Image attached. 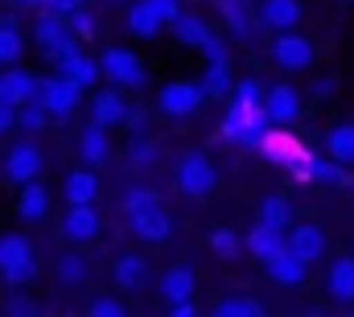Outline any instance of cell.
<instances>
[{"instance_id": "obj_1", "label": "cell", "mask_w": 354, "mask_h": 317, "mask_svg": "<svg viewBox=\"0 0 354 317\" xmlns=\"http://www.w3.org/2000/svg\"><path fill=\"white\" fill-rule=\"evenodd\" d=\"M0 276L21 289L37 276V260H33V247L25 235H0Z\"/></svg>"}, {"instance_id": "obj_2", "label": "cell", "mask_w": 354, "mask_h": 317, "mask_svg": "<svg viewBox=\"0 0 354 317\" xmlns=\"http://www.w3.org/2000/svg\"><path fill=\"white\" fill-rule=\"evenodd\" d=\"M214 181H218V169L206 153H185L177 161V190L185 198H206L214 190Z\"/></svg>"}, {"instance_id": "obj_3", "label": "cell", "mask_w": 354, "mask_h": 317, "mask_svg": "<svg viewBox=\"0 0 354 317\" xmlns=\"http://www.w3.org/2000/svg\"><path fill=\"white\" fill-rule=\"evenodd\" d=\"M206 103V91H202V82H189V79H177V82H165L161 87V95H157V107H161V116H194L198 107Z\"/></svg>"}, {"instance_id": "obj_4", "label": "cell", "mask_w": 354, "mask_h": 317, "mask_svg": "<svg viewBox=\"0 0 354 317\" xmlns=\"http://www.w3.org/2000/svg\"><path fill=\"white\" fill-rule=\"evenodd\" d=\"M37 99L46 103L50 116H71L83 99V87L71 82L66 75H54V79H37Z\"/></svg>"}, {"instance_id": "obj_5", "label": "cell", "mask_w": 354, "mask_h": 317, "mask_svg": "<svg viewBox=\"0 0 354 317\" xmlns=\"http://www.w3.org/2000/svg\"><path fill=\"white\" fill-rule=\"evenodd\" d=\"M99 75H107L111 82H120V87H128V91H136V87H145V66H140V58L132 54V50H107L103 58H99Z\"/></svg>"}, {"instance_id": "obj_6", "label": "cell", "mask_w": 354, "mask_h": 317, "mask_svg": "<svg viewBox=\"0 0 354 317\" xmlns=\"http://www.w3.org/2000/svg\"><path fill=\"white\" fill-rule=\"evenodd\" d=\"M272 58H276L280 71H309L313 66V42L301 37L297 29H284L272 46Z\"/></svg>"}, {"instance_id": "obj_7", "label": "cell", "mask_w": 354, "mask_h": 317, "mask_svg": "<svg viewBox=\"0 0 354 317\" xmlns=\"http://www.w3.org/2000/svg\"><path fill=\"white\" fill-rule=\"evenodd\" d=\"M260 107H264L268 124H292V120L301 116V95H297L288 82H276V87H268L264 91Z\"/></svg>"}, {"instance_id": "obj_8", "label": "cell", "mask_w": 354, "mask_h": 317, "mask_svg": "<svg viewBox=\"0 0 354 317\" xmlns=\"http://www.w3.org/2000/svg\"><path fill=\"white\" fill-rule=\"evenodd\" d=\"M132 219V235L145 239V243H165V239L174 235V219L165 215V206L157 202V206H145V210H136V215H128Z\"/></svg>"}, {"instance_id": "obj_9", "label": "cell", "mask_w": 354, "mask_h": 317, "mask_svg": "<svg viewBox=\"0 0 354 317\" xmlns=\"http://www.w3.org/2000/svg\"><path fill=\"white\" fill-rule=\"evenodd\" d=\"M99 210H95V202H75L71 210H66V219H62V235L71 239V243H87V239L99 235Z\"/></svg>"}, {"instance_id": "obj_10", "label": "cell", "mask_w": 354, "mask_h": 317, "mask_svg": "<svg viewBox=\"0 0 354 317\" xmlns=\"http://www.w3.org/2000/svg\"><path fill=\"white\" fill-rule=\"evenodd\" d=\"M264 268H268V276H272L276 284H288V289H292V284H301V280L309 276V264H305L297 251H288V243H284L276 255H268Z\"/></svg>"}, {"instance_id": "obj_11", "label": "cell", "mask_w": 354, "mask_h": 317, "mask_svg": "<svg viewBox=\"0 0 354 317\" xmlns=\"http://www.w3.org/2000/svg\"><path fill=\"white\" fill-rule=\"evenodd\" d=\"M284 243H288V251H297L305 264L322 260L326 247H330V239H326V231H322L317 223H301V227H292V235H284Z\"/></svg>"}, {"instance_id": "obj_12", "label": "cell", "mask_w": 354, "mask_h": 317, "mask_svg": "<svg viewBox=\"0 0 354 317\" xmlns=\"http://www.w3.org/2000/svg\"><path fill=\"white\" fill-rule=\"evenodd\" d=\"M41 165H46V157H41L37 145H17V149L8 153V161H4V173H8V181L25 185V181H33V177L41 173Z\"/></svg>"}, {"instance_id": "obj_13", "label": "cell", "mask_w": 354, "mask_h": 317, "mask_svg": "<svg viewBox=\"0 0 354 317\" xmlns=\"http://www.w3.org/2000/svg\"><path fill=\"white\" fill-rule=\"evenodd\" d=\"M0 99H8L12 107L37 99V75H29V71H21V66H8V71L0 75Z\"/></svg>"}, {"instance_id": "obj_14", "label": "cell", "mask_w": 354, "mask_h": 317, "mask_svg": "<svg viewBox=\"0 0 354 317\" xmlns=\"http://www.w3.org/2000/svg\"><path fill=\"white\" fill-rule=\"evenodd\" d=\"M17 215H21L25 223H41V219L50 215V190H46L37 177L21 185V198H17Z\"/></svg>"}, {"instance_id": "obj_15", "label": "cell", "mask_w": 354, "mask_h": 317, "mask_svg": "<svg viewBox=\"0 0 354 317\" xmlns=\"http://www.w3.org/2000/svg\"><path fill=\"white\" fill-rule=\"evenodd\" d=\"M260 21L268 29H276V33L297 29L301 25V0H264L260 4Z\"/></svg>"}, {"instance_id": "obj_16", "label": "cell", "mask_w": 354, "mask_h": 317, "mask_svg": "<svg viewBox=\"0 0 354 317\" xmlns=\"http://www.w3.org/2000/svg\"><path fill=\"white\" fill-rule=\"evenodd\" d=\"M326 289H330V297H334V301L351 305V301H354V255H338V260L330 264Z\"/></svg>"}, {"instance_id": "obj_17", "label": "cell", "mask_w": 354, "mask_h": 317, "mask_svg": "<svg viewBox=\"0 0 354 317\" xmlns=\"http://www.w3.org/2000/svg\"><path fill=\"white\" fill-rule=\"evenodd\" d=\"M91 120L103 124V128L124 124V120H128V103H124V95H120V91H99L95 103H91Z\"/></svg>"}, {"instance_id": "obj_18", "label": "cell", "mask_w": 354, "mask_h": 317, "mask_svg": "<svg viewBox=\"0 0 354 317\" xmlns=\"http://www.w3.org/2000/svg\"><path fill=\"white\" fill-rule=\"evenodd\" d=\"M62 198L75 206V202H95L99 198V177H95V169H75V173H66V181H62Z\"/></svg>"}, {"instance_id": "obj_19", "label": "cell", "mask_w": 354, "mask_h": 317, "mask_svg": "<svg viewBox=\"0 0 354 317\" xmlns=\"http://www.w3.org/2000/svg\"><path fill=\"white\" fill-rule=\"evenodd\" d=\"M107 153H111V145H107V128L91 120L87 128H83V136H79V157L87 161L91 169H99V165L107 161Z\"/></svg>"}, {"instance_id": "obj_20", "label": "cell", "mask_w": 354, "mask_h": 317, "mask_svg": "<svg viewBox=\"0 0 354 317\" xmlns=\"http://www.w3.org/2000/svg\"><path fill=\"white\" fill-rule=\"evenodd\" d=\"M169 29L177 33V42H181V46H189V50H202V46H206V37H210V25H206L198 12H177L174 21H169Z\"/></svg>"}, {"instance_id": "obj_21", "label": "cell", "mask_w": 354, "mask_h": 317, "mask_svg": "<svg viewBox=\"0 0 354 317\" xmlns=\"http://www.w3.org/2000/svg\"><path fill=\"white\" fill-rule=\"evenodd\" d=\"M161 17H157V8L149 4V0H136L132 8H128V33L132 37H157L161 33Z\"/></svg>"}, {"instance_id": "obj_22", "label": "cell", "mask_w": 354, "mask_h": 317, "mask_svg": "<svg viewBox=\"0 0 354 317\" xmlns=\"http://www.w3.org/2000/svg\"><path fill=\"white\" fill-rule=\"evenodd\" d=\"M194 289H198V276H194V268H169L165 276H161V297L174 305V301H185V297H194Z\"/></svg>"}, {"instance_id": "obj_23", "label": "cell", "mask_w": 354, "mask_h": 317, "mask_svg": "<svg viewBox=\"0 0 354 317\" xmlns=\"http://www.w3.org/2000/svg\"><path fill=\"white\" fill-rule=\"evenodd\" d=\"M280 247H284V231H280V227H272V223H256V227H252V235H248V251H252L256 260L276 255Z\"/></svg>"}, {"instance_id": "obj_24", "label": "cell", "mask_w": 354, "mask_h": 317, "mask_svg": "<svg viewBox=\"0 0 354 317\" xmlns=\"http://www.w3.org/2000/svg\"><path fill=\"white\" fill-rule=\"evenodd\" d=\"M33 37H37V46H41V50H50V46H58L62 37H71V25H66V17H62V12H50V8H41Z\"/></svg>"}, {"instance_id": "obj_25", "label": "cell", "mask_w": 354, "mask_h": 317, "mask_svg": "<svg viewBox=\"0 0 354 317\" xmlns=\"http://www.w3.org/2000/svg\"><path fill=\"white\" fill-rule=\"evenodd\" d=\"M111 276H115V284H120V289H136V284L149 276V264H145V255L128 251V255H120V260H115Z\"/></svg>"}, {"instance_id": "obj_26", "label": "cell", "mask_w": 354, "mask_h": 317, "mask_svg": "<svg viewBox=\"0 0 354 317\" xmlns=\"http://www.w3.org/2000/svg\"><path fill=\"white\" fill-rule=\"evenodd\" d=\"M58 71H62L71 82H79L83 91H87V87H95V79H99V62H95V58H87L83 50H79V54H71L66 62H58Z\"/></svg>"}, {"instance_id": "obj_27", "label": "cell", "mask_w": 354, "mask_h": 317, "mask_svg": "<svg viewBox=\"0 0 354 317\" xmlns=\"http://www.w3.org/2000/svg\"><path fill=\"white\" fill-rule=\"evenodd\" d=\"M25 54V42H21V29L12 17L0 21V66H17V58Z\"/></svg>"}, {"instance_id": "obj_28", "label": "cell", "mask_w": 354, "mask_h": 317, "mask_svg": "<svg viewBox=\"0 0 354 317\" xmlns=\"http://www.w3.org/2000/svg\"><path fill=\"white\" fill-rule=\"evenodd\" d=\"M202 91H206V99H227V95H231V87H235V82H231V71H227V62H210V66H206V75H202Z\"/></svg>"}, {"instance_id": "obj_29", "label": "cell", "mask_w": 354, "mask_h": 317, "mask_svg": "<svg viewBox=\"0 0 354 317\" xmlns=\"http://www.w3.org/2000/svg\"><path fill=\"white\" fill-rule=\"evenodd\" d=\"M326 149L338 165H354V124H338L330 136H326Z\"/></svg>"}, {"instance_id": "obj_30", "label": "cell", "mask_w": 354, "mask_h": 317, "mask_svg": "<svg viewBox=\"0 0 354 317\" xmlns=\"http://www.w3.org/2000/svg\"><path fill=\"white\" fill-rule=\"evenodd\" d=\"M260 223H272V227H280V231H288L292 227V202L288 198H264L260 202Z\"/></svg>"}, {"instance_id": "obj_31", "label": "cell", "mask_w": 354, "mask_h": 317, "mask_svg": "<svg viewBox=\"0 0 354 317\" xmlns=\"http://www.w3.org/2000/svg\"><path fill=\"white\" fill-rule=\"evenodd\" d=\"M46 103L41 99H29V103H21L17 107V128H25V132H41L46 128Z\"/></svg>"}, {"instance_id": "obj_32", "label": "cell", "mask_w": 354, "mask_h": 317, "mask_svg": "<svg viewBox=\"0 0 354 317\" xmlns=\"http://www.w3.org/2000/svg\"><path fill=\"white\" fill-rule=\"evenodd\" d=\"M214 314L218 317H256L260 314V301H252V297H227V301L214 305Z\"/></svg>"}, {"instance_id": "obj_33", "label": "cell", "mask_w": 354, "mask_h": 317, "mask_svg": "<svg viewBox=\"0 0 354 317\" xmlns=\"http://www.w3.org/2000/svg\"><path fill=\"white\" fill-rule=\"evenodd\" d=\"M58 280L62 284H83L87 280V260L83 255H62L58 260Z\"/></svg>"}, {"instance_id": "obj_34", "label": "cell", "mask_w": 354, "mask_h": 317, "mask_svg": "<svg viewBox=\"0 0 354 317\" xmlns=\"http://www.w3.org/2000/svg\"><path fill=\"white\" fill-rule=\"evenodd\" d=\"M210 247H214V255L235 260V255H239V235H235L231 227H223V231H214V235H210Z\"/></svg>"}, {"instance_id": "obj_35", "label": "cell", "mask_w": 354, "mask_h": 317, "mask_svg": "<svg viewBox=\"0 0 354 317\" xmlns=\"http://www.w3.org/2000/svg\"><path fill=\"white\" fill-rule=\"evenodd\" d=\"M66 25H71V33H75L79 42H87V37H95V29H99V25H95V17H91L87 8H75V12L66 17Z\"/></svg>"}, {"instance_id": "obj_36", "label": "cell", "mask_w": 354, "mask_h": 317, "mask_svg": "<svg viewBox=\"0 0 354 317\" xmlns=\"http://www.w3.org/2000/svg\"><path fill=\"white\" fill-rule=\"evenodd\" d=\"M161 198H157V190H149V185H136L128 198H124V210L128 215H136V210H145V206H157Z\"/></svg>"}, {"instance_id": "obj_37", "label": "cell", "mask_w": 354, "mask_h": 317, "mask_svg": "<svg viewBox=\"0 0 354 317\" xmlns=\"http://www.w3.org/2000/svg\"><path fill=\"white\" fill-rule=\"evenodd\" d=\"M231 95H235V103H248V107H256L260 103V82L256 79H243L231 87Z\"/></svg>"}, {"instance_id": "obj_38", "label": "cell", "mask_w": 354, "mask_h": 317, "mask_svg": "<svg viewBox=\"0 0 354 317\" xmlns=\"http://www.w3.org/2000/svg\"><path fill=\"white\" fill-rule=\"evenodd\" d=\"M309 173L322 177V181H342V165L330 157V161H309Z\"/></svg>"}, {"instance_id": "obj_39", "label": "cell", "mask_w": 354, "mask_h": 317, "mask_svg": "<svg viewBox=\"0 0 354 317\" xmlns=\"http://www.w3.org/2000/svg\"><path fill=\"white\" fill-rule=\"evenodd\" d=\"M91 314H95V317H124L128 309H124L120 301H111V297H99V301L91 305Z\"/></svg>"}, {"instance_id": "obj_40", "label": "cell", "mask_w": 354, "mask_h": 317, "mask_svg": "<svg viewBox=\"0 0 354 317\" xmlns=\"http://www.w3.org/2000/svg\"><path fill=\"white\" fill-rule=\"evenodd\" d=\"M128 157H132V165H136V169H145V165H153L157 149H153L149 141H140V145H132V153H128Z\"/></svg>"}, {"instance_id": "obj_41", "label": "cell", "mask_w": 354, "mask_h": 317, "mask_svg": "<svg viewBox=\"0 0 354 317\" xmlns=\"http://www.w3.org/2000/svg\"><path fill=\"white\" fill-rule=\"evenodd\" d=\"M202 54H206V58H210V62H227V46H223V42H218V37H214V33H210V37H206V46H202Z\"/></svg>"}, {"instance_id": "obj_42", "label": "cell", "mask_w": 354, "mask_h": 317, "mask_svg": "<svg viewBox=\"0 0 354 317\" xmlns=\"http://www.w3.org/2000/svg\"><path fill=\"white\" fill-rule=\"evenodd\" d=\"M149 4L157 8V17H161L165 25H169V21H174L177 12H181V4H177V0H149Z\"/></svg>"}, {"instance_id": "obj_43", "label": "cell", "mask_w": 354, "mask_h": 317, "mask_svg": "<svg viewBox=\"0 0 354 317\" xmlns=\"http://www.w3.org/2000/svg\"><path fill=\"white\" fill-rule=\"evenodd\" d=\"M41 8H50V12H62V17H71L75 8H83V0H46Z\"/></svg>"}, {"instance_id": "obj_44", "label": "cell", "mask_w": 354, "mask_h": 317, "mask_svg": "<svg viewBox=\"0 0 354 317\" xmlns=\"http://www.w3.org/2000/svg\"><path fill=\"white\" fill-rule=\"evenodd\" d=\"M8 128H17V107L8 99H0V132H8Z\"/></svg>"}, {"instance_id": "obj_45", "label": "cell", "mask_w": 354, "mask_h": 317, "mask_svg": "<svg viewBox=\"0 0 354 317\" xmlns=\"http://www.w3.org/2000/svg\"><path fill=\"white\" fill-rule=\"evenodd\" d=\"M334 91H338V79H317L313 82V95H317V99H330Z\"/></svg>"}, {"instance_id": "obj_46", "label": "cell", "mask_w": 354, "mask_h": 317, "mask_svg": "<svg viewBox=\"0 0 354 317\" xmlns=\"http://www.w3.org/2000/svg\"><path fill=\"white\" fill-rule=\"evenodd\" d=\"M4 309H8V314H33L37 305H33V301H25V297H17V301H8Z\"/></svg>"}, {"instance_id": "obj_47", "label": "cell", "mask_w": 354, "mask_h": 317, "mask_svg": "<svg viewBox=\"0 0 354 317\" xmlns=\"http://www.w3.org/2000/svg\"><path fill=\"white\" fill-rule=\"evenodd\" d=\"M174 314H177V317H189V314H194V297H185V301H174Z\"/></svg>"}, {"instance_id": "obj_48", "label": "cell", "mask_w": 354, "mask_h": 317, "mask_svg": "<svg viewBox=\"0 0 354 317\" xmlns=\"http://www.w3.org/2000/svg\"><path fill=\"white\" fill-rule=\"evenodd\" d=\"M17 4H25V8H41L46 0H17Z\"/></svg>"}]
</instances>
